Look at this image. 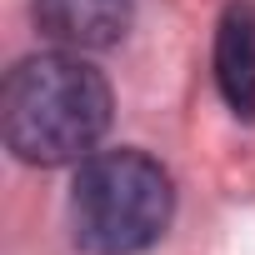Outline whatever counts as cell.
I'll list each match as a JSON object with an SVG mask.
<instances>
[{
  "instance_id": "obj_1",
  "label": "cell",
  "mask_w": 255,
  "mask_h": 255,
  "mask_svg": "<svg viewBox=\"0 0 255 255\" xmlns=\"http://www.w3.org/2000/svg\"><path fill=\"white\" fill-rule=\"evenodd\" d=\"M0 120L5 145L25 165L85 160L110 130V85L80 50H45L10 70Z\"/></svg>"
},
{
  "instance_id": "obj_2",
  "label": "cell",
  "mask_w": 255,
  "mask_h": 255,
  "mask_svg": "<svg viewBox=\"0 0 255 255\" xmlns=\"http://www.w3.org/2000/svg\"><path fill=\"white\" fill-rule=\"evenodd\" d=\"M175 210L170 175L145 150H95L80 160L70 185V230L90 255L150 250Z\"/></svg>"
},
{
  "instance_id": "obj_3",
  "label": "cell",
  "mask_w": 255,
  "mask_h": 255,
  "mask_svg": "<svg viewBox=\"0 0 255 255\" xmlns=\"http://www.w3.org/2000/svg\"><path fill=\"white\" fill-rule=\"evenodd\" d=\"M35 25L60 50H105L130 25V0H35Z\"/></svg>"
},
{
  "instance_id": "obj_4",
  "label": "cell",
  "mask_w": 255,
  "mask_h": 255,
  "mask_svg": "<svg viewBox=\"0 0 255 255\" xmlns=\"http://www.w3.org/2000/svg\"><path fill=\"white\" fill-rule=\"evenodd\" d=\"M215 85L235 115H255V0H235L215 30Z\"/></svg>"
}]
</instances>
